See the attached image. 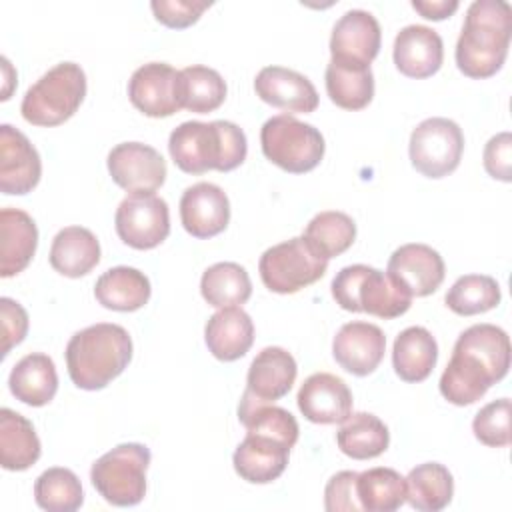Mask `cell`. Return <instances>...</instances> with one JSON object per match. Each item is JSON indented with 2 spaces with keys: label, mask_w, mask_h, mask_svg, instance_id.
Wrapping results in <instances>:
<instances>
[{
  "label": "cell",
  "mask_w": 512,
  "mask_h": 512,
  "mask_svg": "<svg viewBox=\"0 0 512 512\" xmlns=\"http://www.w3.org/2000/svg\"><path fill=\"white\" fill-rule=\"evenodd\" d=\"M132 360V338L120 324L98 322L72 334L66 344L70 380L82 390L108 386Z\"/></svg>",
  "instance_id": "obj_4"
},
{
  "label": "cell",
  "mask_w": 512,
  "mask_h": 512,
  "mask_svg": "<svg viewBox=\"0 0 512 512\" xmlns=\"http://www.w3.org/2000/svg\"><path fill=\"white\" fill-rule=\"evenodd\" d=\"M108 172L128 194H154L166 180V160L142 142H122L108 152Z\"/></svg>",
  "instance_id": "obj_13"
},
{
  "label": "cell",
  "mask_w": 512,
  "mask_h": 512,
  "mask_svg": "<svg viewBox=\"0 0 512 512\" xmlns=\"http://www.w3.org/2000/svg\"><path fill=\"white\" fill-rule=\"evenodd\" d=\"M330 290L342 310L366 312L384 320L402 316L412 304V296L402 284L388 272L366 264L344 266L334 276Z\"/></svg>",
  "instance_id": "obj_5"
},
{
  "label": "cell",
  "mask_w": 512,
  "mask_h": 512,
  "mask_svg": "<svg viewBox=\"0 0 512 512\" xmlns=\"http://www.w3.org/2000/svg\"><path fill=\"white\" fill-rule=\"evenodd\" d=\"M42 162L32 142L14 126H0V190L28 194L40 182Z\"/></svg>",
  "instance_id": "obj_16"
},
{
  "label": "cell",
  "mask_w": 512,
  "mask_h": 512,
  "mask_svg": "<svg viewBox=\"0 0 512 512\" xmlns=\"http://www.w3.org/2000/svg\"><path fill=\"white\" fill-rule=\"evenodd\" d=\"M38 246V228L32 216L20 208L0 210V276L20 274Z\"/></svg>",
  "instance_id": "obj_24"
},
{
  "label": "cell",
  "mask_w": 512,
  "mask_h": 512,
  "mask_svg": "<svg viewBox=\"0 0 512 512\" xmlns=\"http://www.w3.org/2000/svg\"><path fill=\"white\" fill-rule=\"evenodd\" d=\"M358 472L342 470L336 472L324 488V508L328 512H356L362 510L356 494Z\"/></svg>",
  "instance_id": "obj_43"
},
{
  "label": "cell",
  "mask_w": 512,
  "mask_h": 512,
  "mask_svg": "<svg viewBox=\"0 0 512 512\" xmlns=\"http://www.w3.org/2000/svg\"><path fill=\"white\" fill-rule=\"evenodd\" d=\"M100 262V242L84 226H66L50 246V266L68 278L88 274Z\"/></svg>",
  "instance_id": "obj_27"
},
{
  "label": "cell",
  "mask_w": 512,
  "mask_h": 512,
  "mask_svg": "<svg viewBox=\"0 0 512 512\" xmlns=\"http://www.w3.org/2000/svg\"><path fill=\"white\" fill-rule=\"evenodd\" d=\"M0 322H2V356L20 344L28 332V314L16 300L2 296L0 298Z\"/></svg>",
  "instance_id": "obj_44"
},
{
  "label": "cell",
  "mask_w": 512,
  "mask_h": 512,
  "mask_svg": "<svg viewBox=\"0 0 512 512\" xmlns=\"http://www.w3.org/2000/svg\"><path fill=\"white\" fill-rule=\"evenodd\" d=\"M168 150L182 172H230L246 160L248 142L244 130L230 120H188L170 132Z\"/></svg>",
  "instance_id": "obj_3"
},
{
  "label": "cell",
  "mask_w": 512,
  "mask_h": 512,
  "mask_svg": "<svg viewBox=\"0 0 512 512\" xmlns=\"http://www.w3.org/2000/svg\"><path fill=\"white\" fill-rule=\"evenodd\" d=\"M290 448L274 438L246 432L236 446L232 464L236 474L250 484H268L276 480L288 466Z\"/></svg>",
  "instance_id": "obj_22"
},
{
  "label": "cell",
  "mask_w": 512,
  "mask_h": 512,
  "mask_svg": "<svg viewBox=\"0 0 512 512\" xmlns=\"http://www.w3.org/2000/svg\"><path fill=\"white\" fill-rule=\"evenodd\" d=\"M406 502L422 512H438L452 502L454 478L440 462H424L408 472Z\"/></svg>",
  "instance_id": "obj_32"
},
{
  "label": "cell",
  "mask_w": 512,
  "mask_h": 512,
  "mask_svg": "<svg viewBox=\"0 0 512 512\" xmlns=\"http://www.w3.org/2000/svg\"><path fill=\"white\" fill-rule=\"evenodd\" d=\"M386 272L414 298L436 292L444 280L446 268L438 250L428 244L410 242L392 252Z\"/></svg>",
  "instance_id": "obj_15"
},
{
  "label": "cell",
  "mask_w": 512,
  "mask_h": 512,
  "mask_svg": "<svg viewBox=\"0 0 512 512\" xmlns=\"http://www.w3.org/2000/svg\"><path fill=\"white\" fill-rule=\"evenodd\" d=\"M256 96L286 112L310 114L318 108L314 84L300 72L284 66H264L254 78Z\"/></svg>",
  "instance_id": "obj_20"
},
{
  "label": "cell",
  "mask_w": 512,
  "mask_h": 512,
  "mask_svg": "<svg viewBox=\"0 0 512 512\" xmlns=\"http://www.w3.org/2000/svg\"><path fill=\"white\" fill-rule=\"evenodd\" d=\"M380 40L382 32L374 14L362 8H352L344 12L332 28V60L370 66V62L378 56Z\"/></svg>",
  "instance_id": "obj_14"
},
{
  "label": "cell",
  "mask_w": 512,
  "mask_h": 512,
  "mask_svg": "<svg viewBox=\"0 0 512 512\" xmlns=\"http://www.w3.org/2000/svg\"><path fill=\"white\" fill-rule=\"evenodd\" d=\"M180 220L190 236L212 238L230 222V200L220 186L196 182L180 198Z\"/></svg>",
  "instance_id": "obj_17"
},
{
  "label": "cell",
  "mask_w": 512,
  "mask_h": 512,
  "mask_svg": "<svg viewBox=\"0 0 512 512\" xmlns=\"http://www.w3.org/2000/svg\"><path fill=\"white\" fill-rule=\"evenodd\" d=\"M462 150L464 134L450 118H426L410 134V162L426 178H444L454 172L460 164Z\"/></svg>",
  "instance_id": "obj_10"
},
{
  "label": "cell",
  "mask_w": 512,
  "mask_h": 512,
  "mask_svg": "<svg viewBox=\"0 0 512 512\" xmlns=\"http://www.w3.org/2000/svg\"><path fill=\"white\" fill-rule=\"evenodd\" d=\"M114 226L124 244L136 250L156 248L170 234L168 204L156 194H128L116 208Z\"/></svg>",
  "instance_id": "obj_11"
},
{
  "label": "cell",
  "mask_w": 512,
  "mask_h": 512,
  "mask_svg": "<svg viewBox=\"0 0 512 512\" xmlns=\"http://www.w3.org/2000/svg\"><path fill=\"white\" fill-rule=\"evenodd\" d=\"M356 494L362 510L394 512L406 502V482L394 468L376 466L358 474Z\"/></svg>",
  "instance_id": "obj_36"
},
{
  "label": "cell",
  "mask_w": 512,
  "mask_h": 512,
  "mask_svg": "<svg viewBox=\"0 0 512 512\" xmlns=\"http://www.w3.org/2000/svg\"><path fill=\"white\" fill-rule=\"evenodd\" d=\"M8 388L16 400L28 406H46L58 390L54 360L42 352L26 354L10 370Z\"/></svg>",
  "instance_id": "obj_26"
},
{
  "label": "cell",
  "mask_w": 512,
  "mask_h": 512,
  "mask_svg": "<svg viewBox=\"0 0 512 512\" xmlns=\"http://www.w3.org/2000/svg\"><path fill=\"white\" fill-rule=\"evenodd\" d=\"M302 238L316 254L330 260L354 244L356 224L348 214L340 210H324L308 222Z\"/></svg>",
  "instance_id": "obj_37"
},
{
  "label": "cell",
  "mask_w": 512,
  "mask_h": 512,
  "mask_svg": "<svg viewBox=\"0 0 512 512\" xmlns=\"http://www.w3.org/2000/svg\"><path fill=\"white\" fill-rule=\"evenodd\" d=\"M296 374L298 366L288 350L280 346H266L250 362L246 392L264 402L280 400L290 392Z\"/></svg>",
  "instance_id": "obj_23"
},
{
  "label": "cell",
  "mask_w": 512,
  "mask_h": 512,
  "mask_svg": "<svg viewBox=\"0 0 512 512\" xmlns=\"http://www.w3.org/2000/svg\"><path fill=\"white\" fill-rule=\"evenodd\" d=\"M260 146L272 164L290 174L314 170L326 150L320 130L290 114L272 116L262 124Z\"/></svg>",
  "instance_id": "obj_7"
},
{
  "label": "cell",
  "mask_w": 512,
  "mask_h": 512,
  "mask_svg": "<svg viewBox=\"0 0 512 512\" xmlns=\"http://www.w3.org/2000/svg\"><path fill=\"white\" fill-rule=\"evenodd\" d=\"M500 298V286L492 276L464 274L450 286L444 302L458 316H474L496 308Z\"/></svg>",
  "instance_id": "obj_38"
},
{
  "label": "cell",
  "mask_w": 512,
  "mask_h": 512,
  "mask_svg": "<svg viewBox=\"0 0 512 512\" xmlns=\"http://www.w3.org/2000/svg\"><path fill=\"white\" fill-rule=\"evenodd\" d=\"M204 340L214 358L222 362L238 360L254 342L252 318L240 306L220 308L208 318Z\"/></svg>",
  "instance_id": "obj_25"
},
{
  "label": "cell",
  "mask_w": 512,
  "mask_h": 512,
  "mask_svg": "<svg viewBox=\"0 0 512 512\" xmlns=\"http://www.w3.org/2000/svg\"><path fill=\"white\" fill-rule=\"evenodd\" d=\"M472 432L476 440H480L484 446H490V448L508 446L512 440L510 398H500L482 406L472 420Z\"/></svg>",
  "instance_id": "obj_41"
},
{
  "label": "cell",
  "mask_w": 512,
  "mask_h": 512,
  "mask_svg": "<svg viewBox=\"0 0 512 512\" xmlns=\"http://www.w3.org/2000/svg\"><path fill=\"white\" fill-rule=\"evenodd\" d=\"M484 168L492 178H498L502 182L512 180V136H510V132H500L486 142Z\"/></svg>",
  "instance_id": "obj_45"
},
{
  "label": "cell",
  "mask_w": 512,
  "mask_h": 512,
  "mask_svg": "<svg viewBox=\"0 0 512 512\" xmlns=\"http://www.w3.org/2000/svg\"><path fill=\"white\" fill-rule=\"evenodd\" d=\"M200 292L214 308L242 306L252 294V282L244 266L236 262H216L204 270Z\"/></svg>",
  "instance_id": "obj_35"
},
{
  "label": "cell",
  "mask_w": 512,
  "mask_h": 512,
  "mask_svg": "<svg viewBox=\"0 0 512 512\" xmlns=\"http://www.w3.org/2000/svg\"><path fill=\"white\" fill-rule=\"evenodd\" d=\"M394 64L408 78H428L436 74L444 60L440 34L424 24H408L394 38Z\"/></svg>",
  "instance_id": "obj_21"
},
{
  "label": "cell",
  "mask_w": 512,
  "mask_h": 512,
  "mask_svg": "<svg viewBox=\"0 0 512 512\" xmlns=\"http://www.w3.org/2000/svg\"><path fill=\"white\" fill-rule=\"evenodd\" d=\"M34 500L48 512H74L84 502L78 476L62 466L44 470L34 482Z\"/></svg>",
  "instance_id": "obj_39"
},
{
  "label": "cell",
  "mask_w": 512,
  "mask_h": 512,
  "mask_svg": "<svg viewBox=\"0 0 512 512\" xmlns=\"http://www.w3.org/2000/svg\"><path fill=\"white\" fill-rule=\"evenodd\" d=\"M438 360V344L424 326L404 328L392 346L394 372L404 382L426 380Z\"/></svg>",
  "instance_id": "obj_29"
},
{
  "label": "cell",
  "mask_w": 512,
  "mask_h": 512,
  "mask_svg": "<svg viewBox=\"0 0 512 512\" xmlns=\"http://www.w3.org/2000/svg\"><path fill=\"white\" fill-rule=\"evenodd\" d=\"M298 408L314 424H342L352 412V392L348 384L330 374H310L296 396Z\"/></svg>",
  "instance_id": "obj_18"
},
{
  "label": "cell",
  "mask_w": 512,
  "mask_h": 512,
  "mask_svg": "<svg viewBox=\"0 0 512 512\" xmlns=\"http://www.w3.org/2000/svg\"><path fill=\"white\" fill-rule=\"evenodd\" d=\"M386 352V336L370 322H346L332 340L334 360L354 376L372 374Z\"/></svg>",
  "instance_id": "obj_19"
},
{
  "label": "cell",
  "mask_w": 512,
  "mask_h": 512,
  "mask_svg": "<svg viewBox=\"0 0 512 512\" xmlns=\"http://www.w3.org/2000/svg\"><path fill=\"white\" fill-rule=\"evenodd\" d=\"M512 38V8L504 0H474L456 42V66L468 78L494 76L506 56Z\"/></svg>",
  "instance_id": "obj_2"
},
{
  "label": "cell",
  "mask_w": 512,
  "mask_h": 512,
  "mask_svg": "<svg viewBox=\"0 0 512 512\" xmlns=\"http://www.w3.org/2000/svg\"><path fill=\"white\" fill-rule=\"evenodd\" d=\"M128 98L136 110L150 118H166L182 108L180 70L166 62H148L128 80Z\"/></svg>",
  "instance_id": "obj_12"
},
{
  "label": "cell",
  "mask_w": 512,
  "mask_h": 512,
  "mask_svg": "<svg viewBox=\"0 0 512 512\" xmlns=\"http://www.w3.org/2000/svg\"><path fill=\"white\" fill-rule=\"evenodd\" d=\"M86 74L76 62H60L42 74L24 94L20 112L34 126H58L80 108Z\"/></svg>",
  "instance_id": "obj_6"
},
{
  "label": "cell",
  "mask_w": 512,
  "mask_h": 512,
  "mask_svg": "<svg viewBox=\"0 0 512 512\" xmlns=\"http://www.w3.org/2000/svg\"><path fill=\"white\" fill-rule=\"evenodd\" d=\"M458 6V0H412V8L428 20L450 18Z\"/></svg>",
  "instance_id": "obj_46"
},
{
  "label": "cell",
  "mask_w": 512,
  "mask_h": 512,
  "mask_svg": "<svg viewBox=\"0 0 512 512\" xmlns=\"http://www.w3.org/2000/svg\"><path fill=\"white\" fill-rule=\"evenodd\" d=\"M326 92L344 110H362L374 96V74L370 66L330 60L326 66Z\"/></svg>",
  "instance_id": "obj_33"
},
{
  "label": "cell",
  "mask_w": 512,
  "mask_h": 512,
  "mask_svg": "<svg viewBox=\"0 0 512 512\" xmlns=\"http://www.w3.org/2000/svg\"><path fill=\"white\" fill-rule=\"evenodd\" d=\"M510 368V338L496 324H472L460 332L450 362L440 376V394L468 406L480 400L488 388L500 382Z\"/></svg>",
  "instance_id": "obj_1"
},
{
  "label": "cell",
  "mask_w": 512,
  "mask_h": 512,
  "mask_svg": "<svg viewBox=\"0 0 512 512\" xmlns=\"http://www.w3.org/2000/svg\"><path fill=\"white\" fill-rule=\"evenodd\" d=\"M42 452L40 438L28 418L2 408L0 410V464L4 470L20 472L38 462Z\"/></svg>",
  "instance_id": "obj_30"
},
{
  "label": "cell",
  "mask_w": 512,
  "mask_h": 512,
  "mask_svg": "<svg viewBox=\"0 0 512 512\" xmlns=\"http://www.w3.org/2000/svg\"><path fill=\"white\" fill-rule=\"evenodd\" d=\"M238 420L244 424L246 432L274 438L288 448L298 440V422L286 408L258 400L246 390L238 404Z\"/></svg>",
  "instance_id": "obj_34"
},
{
  "label": "cell",
  "mask_w": 512,
  "mask_h": 512,
  "mask_svg": "<svg viewBox=\"0 0 512 512\" xmlns=\"http://www.w3.org/2000/svg\"><path fill=\"white\" fill-rule=\"evenodd\" d=\"M150 450L138 442L118 444L90 468L92 486L114 506H136L146 494Z\"/></svg>",
  "instance_id": "obj_8"
},
{
  "label": "cell",
  "mask_w": 512,
  "mask_h": 512,
  "mask_svg": "<svg viewBox=\"0 0 512 512\" xmlns=\"http://www.w3.org/2000/svg\"><path fill=\"white\" fill-rule=\"evenodd\" d=\"M326 268L328 260L316 254L302 236L270 246L258 260L264 286L276 294H294L318 282Z\"/></svg>",
  "instance_id": "obj_9"
},
{
  "label": "cell",
  "mask_w": 512,
  "mask_h": 512,
  "mask_svg": "<svg viewBox=\"0 0 512 512\" xmlns=\"http://www.w3.org/2000/svg\"><path fill=\"white\" fill-rule=\"evenodd\" d=\"M336 444L342 454L354 460H370L386 452L390 432L378 416L370 412H350L336 432Z\"/></svg>",
  "instance_id": "obj_31"
},
{
  "label": "cell",
  "mask_w": 512,
  "mask_h": 512,
  "mask_svg": "<svg viewBox=\"0 0 512 512\" xmlns=\"http://www.w3.org/2000/svg\"><path fill=\"white\" fill-rule=\"evenodd\" d=\"M150 292L148 276L132 266H114L94 284L96 300L116 312L140 310L150 300Z\"/></svg>",
  "instance_id": "obj_28"
},
{
  "label": "cell",
  "mask_w": 512,
  "mask_h": 512,
  "mask_svg": "<svg viewBox=\"0 0 512 512\" xmlns=\"http://www.w3.org/2000/svg\"><path fill=\"white\" fill-rule=\"evenodd\" d=\"M182 78V108L208 114L222 106L226 98V82L218 70L192 64L180 70Z\"/></svg>",
  "instance_id": "obj_40"
},
{
  "label": "cell",
  "mask_w": 512,
  "mask_h": 512,
  "mask_svg": "<svg viewBox=\"0 0 512 512\" xmlns=\"http://www.w3.org/2000/svg\"><path fill=\"white\" fill-rule=\"evenodd\" d=\"M212 2L206 0H152L150 8L158 22L168 28H186L194 24L200 14L210 8Z\"/></svg>",
  "instance_id": "obj_42"
}]
</instances>
